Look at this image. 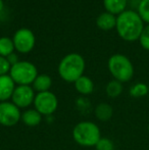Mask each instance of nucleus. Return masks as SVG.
I'll return each instance as SVG.
<instances>
[{
	"mask_svg": "<svg viewBox=\"0 0 149 150\" xmlns=\"http://www.w3.org/2000/svg\"><path fill=\"white\" fill-rule=\"evenodd\" d=\"M144 22L138 12L134 10H125L117 18V31L119 36L128 42L139 40L144 29Z\"/></svg>",
	"mask_w": 149,
	"mask_h": 150,
	"instance_id": "nucleus-1",
	"label": "nucleus"
},
{
	"mask_svg": "<svg viewBox=\"0 0 149 150\" xmlns=\"http://www.w3.org/2000/svg\"><path fill=\"white\" fill-rule=\"evenodd\" d=\"M85 71V60L78 53L66 55L58 64V74L60 78L68 83L77 81L83 76Z\"/></svg>",
	"mask_w": 149,
	"mask_h": 150,
	"instance_id": "nucleus-2",
	"label": "nucleus"
},
{
	"mask_svg": "<svg viewBox=\"0 0 149 150\" xmlns=\"http://www.w3.org/2000/svg\"><path fill=\"white\" fill-rule=\"evenodd\" d=\"M73 138L81 146H95L101 138L100 129L92 122H81L75 126Z\"/></svg>",
	"mask_w": 149,
	"mask_h": 150,
	"instance_id": "nucleus-3",
	"label": "nucleus"
},
{
	"mask_svg": "<svg viewBox=\"0 0 149 150\" xmlns=\"http://www.w3.org/2000/svg\"><path fill=\"white\" fill-rule=\"evenodd\" d=\"M108 69L114 80L125 83L134 76V67L131 60L123 54H113L108 59Z\"/></svg>",
	"mask_w": 149,
	"mask_h": 150,
	"instance_id": "nucleus-4",
	"label": "nucleus"
},
{
	"mask_svg": "<svg viewBox=\"0 0 149 150\" xmlns=\"http://www.w3.org/2000/svg\"><path fill=\"white\" fill-rule=\"evenodd\" d=\"M9 76L18 86H30L38 76L37 67L30 61H18L11 65Z\"/></svg>",
	"mask_w": 149,
	"mask_h": 150,
	"instance_id": "nucleus-5",
	"label": "nucleus"
},
{
	"mask_svg": "<svg viewBox=\"0 0 149 150\" xmlns=\"http://www.w3.org/2000/svg\"><path fill=\"white\" fill-rule=\"evenodd\" d=\"M34 106L42 115H51L55 112L58 106L57 97L50 91L40 92L35 96Z\"/></svg>",
	"mask_w": 149,
	"mask_h": 150,
	"instance_id": "nucleus-6",
	"label": "nucleus"
},
{
	"mask_svg": "<svg viewBox=\"0 0 149 150\" xmlns=\"http://www.w3.org/2000/svg\"><path fill=\"white\" fill-rule=\"evenodd\" d=\"M22 120L20 108L12 102H0V125L4 127H13Z\"/></svg>",
	"mask_w": 149,
	"mask_h": 150,
	"instance_id": "nucleus-7",
	"label": "nucleus"
},
{
	"mask_svg": "<svg viewBox=\"0 0 149 150\" xmlns=\"http://www.w3.org/2000/svg\"><path fill=\"white\" fill-rule=\"evenodd\" d=\"M14 48L20 53H28L35 46V36L33 32L27 28H22L16 32L13 36Z\"/></svg>",
	"mask_w": 149,
	"mask_h": 150,
	"instance_id": "nucleus-8",
	"label": "nucleus"
},
{
	"mask_svg": "<svg viewBox=\"0 0 149 150\" xmlns=\"http://www.w3.org/2000/svg\"><path fill=\"white\" fill-rule=\"evenodd\" d=\"M35 92L31 86H16L11 96L12 103L18 108H27L35 100Z\"/></svg>",
	"mask_w": 149,
	"mask_h": 150,
	"instance_id": "nucleus-9",
	"label": "nucleus"
},
{
	"mask_svg": "<svg viewBox=\"0 0 149 150\" xmlns=\"http://www.w3.org/2000/svg\"><path fill=\"white\" fill-rule=\"evenodd\" d=\"M16 83L9 75L0 76V102H4L11 98Z\"/></svg>",
	"mask_w": 149,
	"mask_h": 150,
	"instance_id": "nucleus-10",
	"label": "nucleus"
},
{
	"mask_svg": "<svg viewBox=\"0 0 149 150\" xmlns=\"http://www.w3.org/2000/svg\"><path fill=\"white\" fill-rule=\"evenodd\" d=\"M96 25L101 30L109 31L115 28V26H117V18H115L114 14L109 13L107 11L102 12L96 20Z\"/></svg>",
	"mask_w": 149,
	"mask_h": 150,
	"instance_id": "nucleus-11",
	"label": "nucleus"
},
{
	"mask_svg": "<svg viewBox=\"0 0 149 150\" xmlns=\"http://www.w3.org/2000/svg\"><path fill=\"white\" fill-rule=\"evenodd\" d=\"M128 0H103L106 11L112 14H121L126 10Z\"/></svg>",
	"mask_w": 149,
	"mask_h": 150,
	"instance_id": "nucleus-12",
	"label": "nucleus"
},
{
	"mask_svg": "<svg viewBox=\"0 0 149 150\" xmlns=\"http://www.w3.org/2000/svg\"><path fill=\"white\" fill-rule=\"evenodd\" d=\"M75 88L80 94L82 95H89L93 92L94 90V84L93 81L89 77L82 76L81 78L75 82Z\"/></svg>",
	"mask_w": 149,
	"mask_h": 150,
	"instance_id": "nucleus-13",
	"label": "nucleus"
},
{
	"mask_svg": "<svg viewBox=\"0 0 149 150\" xmlns=\"http://www.w3.org/2000/svg\"><path fill=\"white\" fill-rule=\"evenodd\" d=\"M22 120L28 127H36L41 122L42 115L36 109H27L22 113Z\"/></svg>",
	"mask_w": 149,
	"mask_h": 150,
	"instance_id": "nucleus-14",
	"label": "nucleus"
},
{
	"mask_svg": "<svg viewBox=\"0 0 149 150\" xmlns=\"http://www.w3.org/2000/svg\"><path fill=\"white\" fill-rule=\"evenodd\" d=\"M52 85V80L48 75L42 74V75H38L35 81L33 82V89L37 91L38 93L40 92H46L49 91L50 87Z\"/></svg>",
	"mask_w": 149,
	"mask_h": 150,
	"instance_id": "nucleus-15",
	"label": "nucleus"
},
{
	"mask_svg": "<svg viewBox=\"0 0 149 150\" xmlns=\"http://www.w3.org/2000/svg\"><path fill=\"white\" fill-rule=\"evenodd\" d=\"M113 115L112 106L108 103H100L95 108V115L101 122H106V120L112 119Z\"/></svg>",
	"mask_w": 149,
	"mask_h": 150,
	"instance_id": "nucleus-16",
	"label": "nucleus"
},
{
	"mask_svg": "<svg viewBox=\"0 0 149 150\" xmlns=\"http://www.w3.org/2000/svg\"><path fill=\"white\" fill-rule=\"evenodd\" d=\"M14 44L12 39L8 37H1L0 38V56L7 57L11 53H13Z\"/></svg>",
	"mask_w": 149,
	"mask_h": 150,
	"instance_id": "nucleus-17",
	"label": "nucleus"
},
{
	"mask_svg": "<svg viewBox=\"0 0 149 150\" xmlns=\"http://www.w3.org/2000/svg\"><path fill=\"white\" fill-rule=\"evenodd\" d=\"M106 94L112 98H115V97L119 96L123 92V85L121 82L117 81V80H112L106 85L105 88Z\"/></svg>",
	"mask_w": 149,
	"mask_h": 150,
	"instance_id": "nucleus-18",
	"label": "nucleus"
},
{
	"mask_svg": "<svg viewBox=\"0 0 149 150\" xmlns=\"http://www.w3.org/2000/svg\"><path fill=\"white\" fill-rule=\"evenodd\" d=\"M149 88L146 84L144 83H137L133 85L130 89V95L135 98H140V97H144L148 94Z\"/></svg>",
	"mask_w": 149,
	"mask_h": 150,
	"instance_id": "nucleus-19",
	"label": "nucleus"
},
{
	"mask_svg": "<svg viewBox=\"0 0 149 150\" xmlns=\"http://www.w3.org/2000/svg\"><path fill=\"white\" fill-rule=\"evenodd\" d=\"M137 12L142 21L149 25V0H140Z\"/></svg>",
	"mask_w": 149,
	"mask_h": 150,
	"instance_id": "nucleus-20",
	"label": "nucleus"
},
{
	"mask_svg": "<svg viewBox=\"0 0 149 150\" xmlns=\"http://www.w3.org/2000/svg\"><path fill=\"white\" fill-rule=\"evenodd\" d=\"M96 150H114L113 143L108 138H100L98 143L95 145Z\"/></svg>",
	"mask_w": 149,
	"mask_h": 150,
	"instance_id": "nucleus-21",
	"label": "nucleus"
},
{
	"mask_svg": "<svg viewBox=\"0 0 149 150\" xmlns=\"http://www.w3.org/2000/svg\"><path fill=\"white\" fill-rule=\"evenodd\" d=\"M140 45L145 50H149V25L144 27L141 35L139 37Z\"/></svg>",
	"mask_w": 149,
	"mask_h": 150,
	"instance_id": "nucleus-22",
	"label": "nucleus"
},
{
	"mask_svg": "<svg viewBox=\"0 0 149 150\" xmlns=\"http://www.w3.org/2000/svg\"><path fill=\"white\" fill-rule=\"evenodd\" d=\"M10 67L11 65L8 62L7 58L0 56V76L7 75V73H9L10 71Z\"/></svg>",
	"mask_w": 149,
	"mask_h": 150,
	"instance_id": "nucleus-23",
	"label": "nucleus"
},
{
	"mask_svg": "<svg viewBox=\"0 0 149 150\" xmlns=\"http://www.w3.org/2000/svg\"><path fill=\"white\" fill-rule=\"evenodd\" d=\"M6 58H7L8 62L10 63V65H13V64H16V63L18 62V57L16 56V54H14V53H11L10 55H8Z\"/></svg>",
	"mask_w": 149,
	"mask_h": 150,
	"instance_id": "nucleus-24",
	"label": "nucleus"
},
{
	"mask_svg": "<svg viewBox=\"0 0 149 150\" xmlns=\"http://www.w3.org/2000/svg\"><path fill=\"white\" fill-rule=\"evenodd\" d=\"M3 6H4V3H3V0H0V11L3 9Z\"/></svg>",
	"mask_w": 149,
	"mask_h": 150,
	"instance_id": "nucleus-25",
	"label": "nucleus"
},
{
	"mask_svg": "<svg viewBox=\"0 0 149 150\" xmlns=\"http://www.w3.org/2000/svg\"><path fill=\"white\" fill-rule=\"evenodd\" d=\"M148 132H149V124H148Z\"/></svg>",
	"mask_w": 149,
	"mask_h": 150,
	"instance_id": "nucleus-26",
	"label": "nucleus"
}]
</instances>
